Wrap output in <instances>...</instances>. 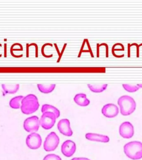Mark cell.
Instances as JSON below:
<instances>
[{
	"label": "cell",
	"mask_w": 142,
	"mask_h": 160,
	"mask_svg": "<svg viewBox=\"0 0 142 160\" xmlns=\"http://www.w3.org/2000/svg\"><path fill=\"white\" fill-rule=\"evenodd\" d=\"M40 104L37 96L30 94L24 97L21 101V110L24 113L31 114L37 111Z\"/></svg>",
	"instance_id": "cell-1"
},
{
	"label": "cell",
	"mask_w": 142,
	"mask_h": 160,
	"mask_svg": "<svg viewBox=\"0 0 142 160\" xmlns=\"http://www.w3.org/2000/svg\"><path fill=\"white\" fill-rule=\"evenodd\" d=\"M123 149L126 156L131 159L137 160L142 158V142L131 141L125 144Z\"/></svg>",
	"instance_id": "cell-2"
},
{
	"label": "cell",
	"mask_w": 142,
	"mask_h": 160,
	"mask_svg": "<svg viewBox=\"0 0 142 160\" xmlns=\"http://www.w3.org/2000/svg\"><path fill=\"white\" fill-rule=\"evenodd\" d=\"M118 104L120 108L121 113L124 116H129L135 111L136 104L133 98L124 95L118 98Z\"/></svg>",
	"instance_id": "cell-3"
},
{
	"label": "cell",
	"mask_w": 142,
	"mask_h": 160,
	"mask_svg": "<svg viewBox=\"0 0 142 160\" xmlns=\"http://www.w3.org/2000/svg\"><path fill=\"white\" fill-rule=\"evenodd\" d=\"M59 142V138L55 132H50L45 140L43 147L45 151H54L58 146Z\"/></svg>",
	"instance_id": "cell-4"
},
{
	"label": "cell",
	"mask_w": 142,
	"mask_h": 160,
	"mask_svg": "<svg viewBox=\"0 0 142 160\" xmlns=\"http://www.w3.org/2000/svg\"><path fill=\"white\" fill-rule=\"evenodd\" d=\"M56 118L53 112L49 111L43 112L39 120L40 124L45 129H50L55 123Z\"/></svg>",
	"instance_id": "cell-5"
},
{
	"label": "cell",
	"mask_w": 142,
	"mask_h": 160,
	"mask_svg": "<svg viewBox=\"0 0 142 160\" xmlns=\"http://www.w3.org/2000/svg\"><path fill=\"white\" fill-rule=\"evenodd\" d=\"M40 125L39 118L36 116H32L25 120L23 127L26 131L32 132L39 129Z\"/></svg>",
	"instance_id": "cell-6"
},
{
	"label": "cell",
	"mask_w": 142,
	"mask_h": 160,
	"mask_svg": "<svg viewBox=\"0 0 142 160\" xmlns=\"http://www.w3.org/2000/svg\"><path fill=\"white\" fill-rule=\"evenodd\" d=\"M42 142V138L40 135L36 132H32L26 138V144L29 148L32 149L39 148Z\"/></svg>",
	"instance_id": "cell-7"
},
{
	"label": "cell",
	"mask_w": 142,
	"mask_h": 160,
	"mask_svg": "<svg viewBox=\"0 0 142 160\" xmlns=\"http://www.w3.org/2000/svg\"><path fill=\"white\" fill-rule=\"evenodd\" d=\"M119 132L120 135L123 138H131L134 134V127L130 122H124L120 126Z\"/></svg>",
	"instance_id": "cell-8"
},
{
	"label": "cell",
	"mask_w": 142,
	"mask_h": 160,
	"mask_svg": "<svg viewBox=\"0 0 142 160\" xmlns=\"http://www.w3.org/2000/svg\"><path fill=\"white\" fill-rule=\"evenodd\" d=\"M76 150V144L72 140H66L63 142L61 146V151L66 157H70L73 156Z\"/></svg>",
	"instance_id": "cell-9"
},
{
	"label": "cell",
	"mask_w": 142,
	"mask_h": 160,
	"mask_svg": "<svg viewBox=\"0 0 142 160\" xmlns=\"http://www.w3.org/2000/svg\"><path fill=\"white\" fill-rule=\"evenodd\" d=\"M57 128L60 132L65 136H70L73 134L70 122L68 119L63 118L59 120L57 124Z\"/></svg>",
	"instance_id": "cell-10"
},
{
	"label": "cell",
	"mask_w": 142,
	"mask_h": 160,
	"mask_svg": "<svg viewBox=\"0 0 142 160\" xmlns=\"http://www.w3.org/2000/svg\"><path fill=\"white\" fill-rule=\"evenodd\" d=\"M102 114L106 117L112 118L116 116L119 113L118 106L113 103L105 105L102 110Z\"/></svg>",
	"instance_id": "cell-11"
},
{
	"label": "cell",
	"mask_w": 142,
	"mask_h": 160,
	"mask_svg": "<svg viewBox=\"0 0 142 160\" xmlns=\"http://www.w3.org/2000/svg\"><path fill=\"white\" fill-rule=\"evenodd\" d=\"M85 136L86 138L90 141L103 142H107L110 141V138L108 136L100 134L88 132L86 134Z\"/></svg>",
	"instance_id": "cell-12"
},
{
	"label": "cell",
	"mask_w": 142,
	"mask_h": 160,
	"mask_svg": "<svg viewBox=\"0 0 142 160\" xmlns=\"http://www.w3.org/2000/svg\"><path fill=\"white\" fill-rule=\"evenodd\" d=\"M73 100L77 104L82 106H86L89 104L90 100L87 98V95L83 93H79L75 96Z\"/></svg>",
	"instance_id": "cell-13"
},
{
	"label": "cell",
	"mask_w": 142,
	"mask_h": 160,
	"mask_svg": "<svg viewBox=\"0 0 142 160\" xmlns=\"http://www.w3.org/2000/svg\"><path fill=\"white\" fill-rule=\"evenodd\" d=\"M48 111L53 112L57 118H58L60 114L59 110L55 106L48 104H45L42 105V108H41V112L43 113V112H48Z\"/></svg>",
	"instance_id": "cell-14"
},
{
	"label": "cell",
	"mask_w": 142,
	"mask_h": 160,
	"mask_svg": "<svg viewBox=\"0 0 142 160\" xmlns=\"http://www.w3.org/2000/svg\"><path fill=\"white\" fill-rule=\"evenodd\" d=\"M87 86L90 91L94 92H103L107 88L108 84H88Z\"/></svg>",
	"instance_id": "cell-15"
},
{
	"label": "cell",
	"mask_w": 142,
	"mask_h": 160,
	"mask_svg": "<svg viewBox=\"0 0 142 160\" xmlns=\"http://www.w3.org/2000/svg\"><path fill=\"white\" fill-rule=\"evenodd\" d=\"M20 85L17 84H2V88L6 93H14L19 88Z\"/></svg>",
	"instance_id": "cell-16"
},
{
	"label": "cell",
	"mask_w": 142,
	"mask_h": 160,
	"mask_svg": "<svg viewBox=\"0 0 142 160\" xmlns=\"http://www.w3.org/2000/svg\"><path fill=\"white\" fill-rule=\"evenodd\" d=\"M37 88L41 92L44 93H48L54 91L56 87V84L44 85L37 84Z\"/></svg>",
	"instance_id": "cell-17"
},
{
	"label": "cell",
	"mask_w": 142,
	"mask_h": 160,
	"mask_svg": "<svg viewBox=\"0 0 142 160\" xmlns=\"http://www.w3.org/2000/svg\"><path fill=\"white\" fill-rule=\"evenodd\" d=\"M23 98L22 96H17L12 98L10 101V106L12 108H19L21 107V101Z\"/></svg>",
	"instance_id": "cell-18"
},
{
	"label": "cell",
	"mask_w": 142,
	"mask_h": 160,
	"mask_svg": "<svg viewBox=\"0 0 142 160\" xmlns=\"http://www.w3.org/2000/svg\"><path fill=\"white\" fill-rule=\"evenodd\" d=\"M123 87L125 91L130 92H135L140 88L137 85L123 84Z\"/></svg>",
	"instance_id": "cell-19"
},
{
	"label": "cell",
	"mask_w": 142,
	"mask_h": 160,
	"mask_svg": "<svg viewBox=\"0 0 142 160\" xmlns=\"http://www.w3.org/2000/svg\"><path fill=\"white\" fill-rule=\"evenodd\" d=\"M43 160H62V158L58 155L54 154H49L44 158Z\"/></svg>",
	"instance_id": "cell-20"
},
{
	"label": "cell",
	"mask_w": 142,
	"mask_h": 160,
	"mask_svg": "<svg viewBox=\"0 0 142 160\" xmlns=\"http://www.w3.org/2000/svg\"><path fill=\"white\" fill-rule=\"evenodd\" d=\"M80 159L81 160H91L87 158L82 157L80 158Z\"/></svg>",
	"instance_id": "cell-21"
},
{
	"label": "cell",
	"mask_w": 142,
	"mask_h": 160,
	"mask_svg": "<svg viewBox=\"0 0 142 160\" xmlns=\"http://www.w3.org/2000/svg\"><path fill=\"white\" fill-rule=\"evenodd\" d=\"M71 160H81L80 158H72Z\"/></svg>",
	"instance_id": "cell-22"
},
{
	"label": "cell",
	"mask_w": 142,
	"mask_h": 160,
	"mask_svg": "<svg viewBox=\"0 0 142 160\" xmlns=\"http://www.w3.org/2000/svg\"><path fill=\"white\" fill-rule=\"evenodd\" d=\"M138 87L139 88H142V84H140L137 85Z\"/></svg>",
	"instance_id": "cell-23"
}]
</instances>
